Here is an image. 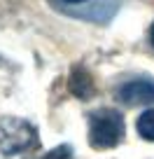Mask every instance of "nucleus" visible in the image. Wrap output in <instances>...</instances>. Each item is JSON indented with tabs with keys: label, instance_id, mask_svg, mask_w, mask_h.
I'll list each match as a JSON object with an SVG mask.
<instances>
[{
	"label": "nucleus",
	"instance_id": "obj_1",
	"mask_svg": "<svg viewBox=\"0 0 154 159\" xmlns=\"http://www.w3.org/2000/svg\"><path fill=\"white\" fill-rule=\"evenodd\" d=\"M124 115L112 108L89 112V143L94 150H112L124 140Z\"/></svg>",
	"mask_w": 154,
	"mask_h": 159
},
{
	"label": "nucleus",
	"instance_id": "obj_2",
	"mask_svg": "<svg viewBox=\"0 0 154 159\" xmlns=\"http://www.w3.org/2000/svg\"><path fill=\"white\" fill-rule=\"evenodd\" d=\"M37 148V129L24 117L2 115L0 117V152L5 157L21 154Z\"/></svg>",
	"mask_w": 154,
	"mask_h": 159
},
{
	"label": "nucleus",
	"instance_id": "obj_3",
	"mask_svg": "<svg viewBox=\"0 0 154 159\" xmlns=\"http://www.w3.org/2000/svg\"><path fill=\"white\" fill-rule=\"evenodd\" d=\"M117 98L124 105H149L154 103V80L138 77L117 89Z\"/></svg>",
	"mask_w": 154,
	"mask_h": 159
},
{
	"label": "nucleus",
	"instance_id": "obj_4",
	"mask_svg": "<svg viewBox=\"0 0 154 159\" xmlns=\"http://www.w3.org/2000/svg\"><path fill=\"white\" fill-rule=\"evenodd\" d=\"M135 129H138V136L149 143H154V108L145 110V112L138 115L135 119Z\"/></svg>",
	"mask_w": 154,
	"mask_h": 159
},
{
	"label": "nucleus",
	"instance_id": "obj_5",
	"mask_svg": "<svg viewBox=\"0 0 154 159\" xmlns=\"http://www.w3.org/2000/svg\"><path fill=\"white\" fill-rule=\"evenodd\" d=\"M70 87H73V91L80 96V98H89L91 91H94V84H91L89 73H82V70H75L73 80H70Z\"/></svg>",
	"mask_w": 154,
	"mask_h": 159
},
{
	"label": "nucleus",
	"instance_id": "obj_6",
	"mask_svg": "<svg viewBox=\"0 0 154 159\" xmlns=\"http://www.w3.org/2000/svg\"><path fill=\"white\" fill-rule=\"evenodd\" d=\"M42 159H73V148L70 145H59V148L49 150Z\"/></svg>",
	"mask_w": 154,
	"mask_h": 159
},
{
	"label": "nucleus",
	"instance_id": "obj_7",
	"mask_svg": "<svg viewBox=\"0 0 154 159\" xmlns=\"http://www.w3.org/2000/svg\"><path fill=\"white\" fill-rule=\"evenodd\" d=\"M65 2H70V5H80V2H86V0H65Z\"/></svg>",
	"mask_w": 154,
	"mask_h": 159
},
{
	"label": "nucleus",
	"instance_id": "obj_8",
	"mask_svg": "<svg viewBox=\"0 0 154 159\" xmlns=\"http://www.w3.org/2000/svg\"><path fill=\"white\" fill-rule=\"evenodd\" d=\"M149 40H152V45H154V24H152V28H149Z\"/></svg>",
	"mask_w": 154,
	"mask_h": 159
}]
</instances>
